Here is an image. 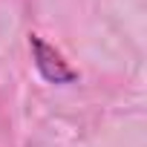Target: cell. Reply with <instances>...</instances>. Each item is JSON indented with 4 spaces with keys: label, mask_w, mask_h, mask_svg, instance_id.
Segmentation results:
<instances>
[{
    "label": "cell",
    "mask_w": 147,
    "mask_h": 147,
    "mask_svg": "<svg viewBox=\"0 0 147 147\" xmlns=\"http://www.w3.org/2000/svg\"><path fill=\"white\" fill-rule=\"evenodd\" d=\"M29 46H32V55H35V66L38 72L49 81V84H72V81H78V72L72 69L63 55L49 46L40 35H29Z\"/></svg>",
    "instance_id": "6da1fadb"
}]
</instances>
